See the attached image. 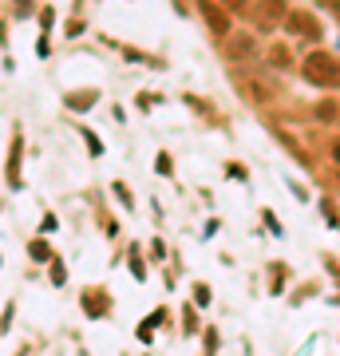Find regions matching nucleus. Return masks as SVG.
<instances>
[{"label": "nucleus", "mask_w": 340, "mask_h": 356, "mask_svg": "<svg viewBox=\"0 0 340 356\" xmlns=\"http://www.w3.org/2000/svg\"><path fill=\"white\" fill-rule=\"evenodd\" d=\"M222 4H226L229 13H241V8H245V4H250V0H222Z\"/></svg>", "instance_id": "8"}, {"label": "nucleus", "mask_w": 340, "mask_h": 356, "mask_svg": "<svg viewBox=\"0 0 340 356\" xmlns=\"http://www.w3.org/2000/svg\"><path fill=\"white\" fill-rule=\"evenodd\" d=\"M226 56L229 60H253L257 56V48H253V36H234L226 44Z\"/></svg>", "instance_id": "5"}, {"label": "nucleus", "mask_w": 340, "mask_h": 356, "mask_svg": "<svg viewBox=\"0 0 340 356\" xmlns=\"http://www.w3.org/2000/svg\"><path fill=\"white\" fill-rule=\"evenodd\" d=\"M337 115H340V107H337L332 99H321V103H316V119H321V123H332Z\"/></svg>", "instance_id": "7"}, {"label": "nucleus", "mask_w": 340, "mask_h": 356, "mask_svg": "<svg viewBox=\"0 0 340 356\" xmlns=\"http://www.w3.org/2000/svg\"><path fill=\"white\" fill-rule=\"evenodd\" d=\"M321 8H332V13H337V8H340V0H321Z\"/></svg>", "instance_id": "9"}, {"label": "nucleus", "mask_w": 340, "mask_h": 356, "mask_svg": "<svg viewBox=\"0 0 340 356\" xmlns=\"http://www.w3.org/2000/svg\"><path fill=\"white\" fill-rule=\"evenodd\" d=\"M289 32L293 36H305V40H321V24H316L313 13H305V8H297V13H289Z\"/></svg>", "instance_id": "4"}, {"label": "nucleus", "mask_w": 340, "mask_h": 356, "mask_svg": "<svg viewBox=\"0 0 340 356\" xmlns=\"http://www.w3.org/2000/svg\"><path fill=\"white\" fill-rule=\"evenodd\" d=\"M269 64H273V67H289L293 64L289 48H285V44H269Z\"/></svg>", "instance_id": "6"}, {"label": "nucleus", "mask_w": 340, "mask_h": 356, "mask_svg": "<svg viewBox=\"0 0 340 356\" xmlns=\"http://www.w3.org/2000/svg\"><path fill=\"white\" fill-rule=\"evenodd\" d=\"M285 20H289V4L285 0H261L257 4V24L261 28H277Z\"/></svg>", "instance_id": "3"}, {"label": "nucleus", "mask_w": 340, "mask_h": 356, "mask_svg": "<svg viewBox=\"0 0 340 356\" xmlns=\"http://www.w3.org/2000/svg\"><path fill=\"white\" fill-rule=\"evenodd\" d=\"M198 13H202V20H206V28H210L214 36H229L226 4H218V0H198Z\"/></svg>", "instance_id": "2"}, {"label": "nucleus", "mask_w": 340, "mask_h": 356, "mask_svg": "<svg viewBox=\"0 0 340 356\" xmlns=\"http://www.w3.org/2000/svg\"><path fill=\"white\" fill-rule=\"evenodd\" d=\"M305 79L316 88H340V60H332L328 51H309L301 64Z\"/></svg>", "instance_id": "1"}]
</instances>
